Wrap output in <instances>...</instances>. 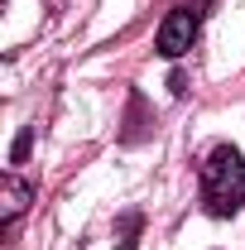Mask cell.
<instances>
[{"label":"cell","instance_id":"5","mask_svg":"<svg viewBox=\"0 0 245 250\" xmlns=\"http://www.w3.org/2000/svg\"><path fill=\"white\" fill-rule=\"evenodd\" d=\"M29 145H34V130H24V135H20V140H15V149H10V159H15V164H20V159L29 154Z\"/></svg>","mask_w":245,"mask_h":250},{"label":"cell","instance_id":"6","mask_svg":"<svg viewBox=\"0 0 245 250\" xmlns=\"http://www.w3.org/2000/svg\"><path fill=\"white\" fill-rule=\"evenodd\" d=\"M207 5H212V0H192V10H197V15H202V10H207Z\"/></svg>","mask_w":245,"mask_h":250},{"label":"cell","instance_id":"3","mask_svg":"<svg viewBox=\"0 0 245 250\" xmlns=\"http://www.w3.org/2000/svg\"><path fill=\"white\" fill-rule=\"evenodd\" d=\"M29 197H34V188L24 183L20 173H10V178H5V188H0V226H5V231H15V221L24 217Z\"/></svg>","mask_w":245,"mask_h":250},{"label":"cell","instance_id":"1","mask_svg":"<svg viewBox=\"0 0 245 250\" xmlns=\"http://www.w3.org/2000/svg\"><path fill=\"white\" fill-rule=\"evenodd\" d=\"M202 207L207 217H236L245 207V159L236 145H212L202 159Z\"/></svg>","mask_w":245,"mask_h":250},{"label":"cell","instance_id":"2","mask_svg":"<svg viewBox=\"0 0 245 250\" xmlns=\"http://www.w3.org/2000/svg\"><path fill=\"white\" fill-rule=\"evenodd\" d=\"M197 24H202L197 10H187V5L168 10L163 24H159V53H163V58H183L187 48H192V39H197Z\"/></svg>","mask_w":245,"mask_h":250},{"label":"cell","instance_id":"4","mask_svg":"<svg viewBox=\"0 0 245 250\" xmlns=\"http://www.w3.org/2000/svg\"><path fill=\"white\" fill-rule=\"evenodd\" d=\"M140 226H144V217H140V212H125V217L116 221V250H135Z\"/></svg>","mask_w":245,"mask_h":250}]
</instances>
